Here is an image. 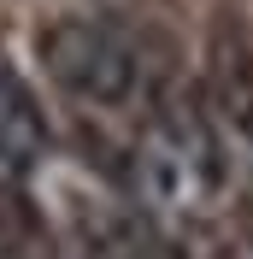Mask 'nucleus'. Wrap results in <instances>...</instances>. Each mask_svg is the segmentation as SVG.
I'll list each match as a JSON object with an SVG mask.
<instances>
[{"mask_svg": "<svg viewBox=\"0 0 253 259\" xmlns=\"http://www.w3.org/2000/svg\"><path fill=\"white\" fill-rule=\"evenodd\" d=\"M35 59L48 65V77L59 82L71 100L89 106H130L142 89V53L118 24L100 18H53L35 35Z\"/></svg>", "mask_w": 253, "mask_h": 259, "instance_id": "f257e3e1", "label": "nucleus"}, {"mask_svg": "<svg viewBox=\"0 0 253 259\" xmlns=\"http://www.w3.org/2000/svg\"><path fill=\"white\" fill-rule=\"evenodd\" d=\"M206 95L236 136H253V35L236 12L206 30Z\"/></svg>", "mask_w": 253, "mask_h": 259, "instance_id": "f03ea898", "label": "nucleus"}, {"mask_svg": "<svg viewBox=\"0 0 253 259\" xmlns=\"http://www.w3.org/2000/svg\"><path fill=\"white\" fill-rule=\"evenodd\" d=\"M53 130H48V112L24 77L0 59V165L6 171H30L41 153H48Z\"/></svg>", "mask_w": 253, "mask_h": 259, "instance_id": "7ed1b4c3", "label": "nucleus"}]
</instances>
